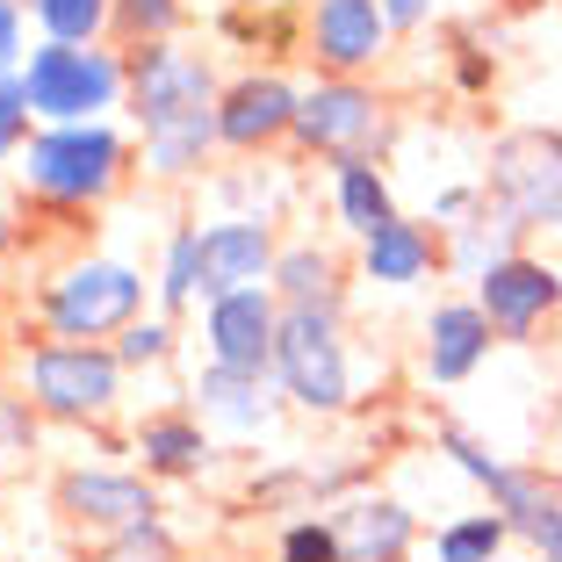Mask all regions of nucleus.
Returning a JSON list of instances; mask_svg holds the SVG:
<instances>
[{
  "label": "nucleus",
  "mask_w": 562,
  "mask_h": 562,
  "mask_svg": "<svg viewBox=\"0 0 562 562\" xmlns=\"http://www.w3.org/2000/svg\"><path fill=\"white\" fill-rule=\"evenodd\" d=\"M30 145V94H22V72H0V159H15Z\"/></svg>",
  "instance_id": "obj_30"
},
{
  "label": "nucleus",
  "mask_w": 562,
  "mask_h": 562,
  "mask_svg": "<svg viewBox=\"0 0 562 562\" xmlns=\"http://www.w3.org/2000/svg\"><path fill=\"white\" fill-rule=\"evenodd\" d=\"M331 202H339V224L353 238H375L382 224H397V202H390V181H382L375 159H339L331 166Z\"/></svg>",
  "instance_id": "obj_20"
},
{
  "label": "nucleus",
  "mask_w": 562,
  "mask_h": 562,
  "mask_svg": "<svg viewBox=\"0 0 562 562\" xmlns=\"http://www.w3.org/2000/svg\"><path fill=\"white\" fill-rule=\"evenodd\" d=\"M432 267H440V238L426 224H412V216L382 224L375 238H361V274L382 281V289H418Z\"/></svg>",
  "instance_id": "obj_17"
},
{
  "label": "nucleus",
  "mask_w": 562,
  "mask_h": 562,
  "mask_svg": "<svg viewBox=\"0 0 562 562\" xmlns=\"http://www.w3.org/2000/svg\"><path fill=\"white\" fill-rule=\"evenodd\" d=\"M202 296V224L195 232H173V246H166V267H159V311H188V303Z\"/></svg>",
  "instance_id": "obj_25"
},
{
  "label": "nucleus",
  "mask_w": 562,
  "mask_h": 562,
  "mask_svg": "<svg viewBox=\"0 0 562 562\" xmlns=\"http://www.w3.org/2000/svg\"><path fill=\"white\" fill-rule=\"evenodd\" d=\"M15 166L44 202L94 210V202L116 195L123 166H131V145H123L109 123H44V131H30V145L15 151Z\"/></svg>",
  "instance_id": "obj_1"
},
{
  "label": "nucleus",
  "mask_w": 562,
  "mask_h": 562,
  "mask_svg": "<svg viewBox=\"0 0 562 562\" xmlns=\"http://www.w3.org/2000/svg\"><path fill=\"white\" fill-rule=\"evenodd\" d=\"M296 87L281 72H238L224 94H216V145L224 151H267V145H289L296 131Z\"/></svg>",
  "instance_id": "obj_12"
},
{
  "label": "nucleus",
  "mask_w": 562,
  "mask_h": 562,
  "mask_svg": "<svg viewBox=\"0 0 562 562\" xmlns=\"http://www.w3.org/2000/svg\"><path fill=\"white\" fill-rule=\"evenodd\" d=\"M8 238H15V232H8V216H0V246H8Z\"/></svg>",
  "instance_id": "obj_37"
},
{
  "label": "nucleus",
  "mask_w": 562,
  "mask_h": 562,
  "mask_svg": "<svg viewBox=\"0 0 562 562\" xmlns=\"http://www.w3.org/2000/svg\"><path fill=\"white\" fill-rule=\"evenodd\" d=\"M145 317V274L131 260H80L44 289L50 339H109Z\"/></svg>",
  "instance_id": "obj_6"
},
{
  "label": "nucleus",
  "mask_w": 562,
  "mask_h": 562,
  "mask_svg": "<svg viewBox=\"0 0 562 562\" xmlns=\"http://www.w3.org/2000/svg\"><path fill=\"white\" fill-rule=\"evenodd\" d=\"M109 30L123 36V50L131 44H166V36L181 30V0H116Z\"/></svg>",
  "instance_id": "obj_26"
},
{
  "label": "nucleus",
  "mask_w": 562,
  "mask_h": 562,
  "mask_svg": "<svg viewBox=\"0 0 562 562\" xmlns=\"http://www.w3.org/2000/svg\"><path fill=\"white\" fill-rule=\"evenodd\" d=\"M267 289L281 303H303V311H347V281H339V260L325 246H281Z\"/></svg>",
  "instance_id": "obj_19"
},
{
  "label": "nucleus",
  "mask_w": 562,
  "mask_h": 562,
  "mask_svg": "<svg viewBox=\"0 0 562 562\" xmlns=\"http://www.w3.org/2000/svg\"><path fill=\"white\" fill-rule=\"evenodd\" d=\"M331 527H339V548H347V562H404L418 541V519L404 513L397 497H353V505H339V513H325Z\"/></svg>",
  "instance_id": "obj_16"
},
{
  "label": "nucleus",
  "mask_w": 562,
  "mask_h": 562,
  "mask_svg": "<svg viewBox=\"0 0 562 562\" xmlns=\"http://www.w3.org/2000/svg\"><path fill=\"white\" fill-rule=\"evenodd\" d=\"M274 382H281V397H289V404H303V412H317V418L347 412L353 368H347V339H339V311H303V303H281V325H274Z\"/></svg>",
  "instance_id": "obj_3"
},
{
  "label": "nucleus",
  "mask_w": 562,
  "mask_h": 562,
  "mask_svg": "<svg viewBox=\"0 0 562 562\" xmlns=\"http://www.w3.org/2000/svg\"><path fill=\"white\" fill-rule=\"evenodd\" d=\"M476 303L497 339H533V325L562 311V274L548 260H533V252H513V260L476 274Z\"/></svg>",
  "instance_id": "obj_11"
},
{
  "label": "nucleus",
  "mask_w": 562,
  "mask_h": 562,
  "mask_svg": "<svg viewBox=\"0 0 562 562\" xmlns=\"http://www.w3.org/2000/svg\"><path fill=\"white\" fill-rule=\"evenodd\" d=\"M555 232H562V224H555Z\"/></svg>",
  "instance_id": "obj_39"
},
{
  "label": "nucleus",
  "mask_w": 562,
  "mask_h": 562,
  "mask_svg": "<svg viewBox=\"0 0 562 562\" xmlns=\"http://www.w3.org/2000/svg\"><path fill=\"white\" fill-rule=\"evenodd\" d=\"M513 548V519L497 513H462V519H447L440 533H432V562H497Z\"/></svg>",
  "instance_id": "obj_22"
},
{
  "label": "nucleus",
  "mask_w": 562,
  "mask_h": 562,
  "mask_svg": "<svg viewBox=\"0 0 562 562\" xmlns=\"http://www.w3.org/2000/svg\"><path fill=\"white\" fill-rule=\"evenodd\" d=\"M137 454H145V476H202L216 447L195 412H151L137 426Z\"/></svg>",
  "instance_id": "obj_18"
},
{
  "label": "nucleus",
  "mask_w": 562,
  "mask_h": 562,
  "mask_svg": "<svg viewBox=\"0 0 562 562\" xmlns=\"http://www.w3.org/2000/svg\"><path fill=\"white\" fill-rule=\"evenodd\" d=\"M15 58H22V8L0 0V72H15Z\"/></svg>",
  "instance_id": "obj_33"
},
{
  "label": "nucleus",
  "mask_w": 562,
  "mask_h": 562,
  "mask_svg": "<svg viewBox=\"0 0 562 562\" xmlns=\"http://www.w3.org/2000/svg\"><path fill=\"white\" fill-rule=\"evenodd\" d=\"M289 145L303 159H368V145H382V101L368 80H347V72H325L317 87H303L296 101V131Z\"/></svg>",
  "instance_id": "obj_7"
},
{
  "label": "nucleus",
  "mask_w": 562,
  "mask_h": 562,
  "mask_svg": "<svg viewBox=\"0 0 562 562\" xmlns=\"http://www.w3.org/2000/svg\"><path fill=\"white\" fill-rule=\"evenodd\" d=\"M491 317H483L476 296L462 303H440V311L426 317V382H440V390H454V382H469L483 368V353H491Z\"/></svg>",
  "instance_id": "obj_15"
},
{
  "label": "nucleus",
  "mask_w": 562,
  "mask_h": 562,
  "mask_svg": "<svg viewBox=\"0 0 562 562\" xmlns=\"http://www.w3.org/2000/svg\"><path fill=\"white\" fill-rule=\"evenodd\" d=\"M58 513L87 533H131L159 519V491H151V476H131V469H66Z\"/></svg>",
  "instance_id": "obj_10"
},
{
  "label": "nucleus",
  "mask_w": 562,
  "mask_h": 562,
  "mask_svg": "<svg viewBox=\"0 0 562 562\" xmlns=\"http://www.w3.org/2000/svg\"><path fill=\"white\" fill-rule=\"evenodd\" d=\"M491 202L527 232L562 224V131H505L491 145Z\"/></svg>",
  "instance_id": "obj_8"
},
{
  "label": "nucleus",
  "mask_w": 562,
  "mask_h": 562,
  "mask_svg": "<svg viewBox=\"0 0 562 562\" xmlns=\"http://www.w3.org/2000/svg\"><path fill=\"white\" fill-rule=\"evenodd\" d=\"M116 353L123 368H159L173 353V317H137L131 331H116Z\"/></svg>",
  "instance_id": "obj_29"
},
{
  "label": "nucleus",
  "mask_w": 562,
  "mask_h": 562,
  "mask_svg": "<svg viewBox=\"0 0 562 562\" xmlns=\"http://www.w3.org/2000/svg\"><path fill=\"white\" fill-rule=\"evenodd\" d=\"M131 72H123L116 50L94 44H36L22 58V94H30L36 123H101V109H116Z\"/></svg>",
  "instance_id": "obj_2"
},
{
  "label": "nucleus",
  "mask_w": 562,
  "mask_h": 562,
  "mask_svg": "<svg viewBox=\"0 0 562 562\" xmlns=\"http://www.w3.org/2000/svg\"><path fill=\"white\" fill-rule=\"evenodd\" d=\"M22 382H30V404L44 418H72V426H87V418L116 412L123 353L101 347V339H44V347H30Z\"/></svg>",
  "instance_id": "obj_4"
},
{
  "label": "nucleus",
  "mask_w": 562,
  "mask_h": 562,
  "mask_svg": "<svg viewBox=\"0 0 562 562\" xmlns=\"http://www.w3.org/2000/svg\"><path fill=\"white\" fill-rule=\"evenodd\" d=\"M497 562H541V555H497Z\"/></svg>",
  "instance_id": "obj_36"
},
{
  "label": "nucleus",
  "mask_w": 562,
  "mask_h": 562,
  "mask_svg": "<svg viewBox=\"0 0 562 562\" xmlns=\"http://www.w3.org/2000/svg\"><path fill=\"white\" fill-rule=\"evenodd\" d=\"M94 562H181V548H173V533L151 519V527H131V533H109V548H101Z\"/></svg>",
  "instance_id": "obj_28"
},
{
  "label": "nucleus",
  "mask_w": 562,
  "mask_h": 562,
  "mask_svg": "<svg viewBox=\"0 0 562 562\" xmlns=\"http://www.w3.org/2000/svg\"><path fill=\"white\" fill-rule=\"evenodd\" d=\"M195 562H224V555H195Z\"/></svg>",
  "instance_id": "obj_38"
},
{
  "label": "nucleus",
  "mask_w": 562,
  "mask_h": 562,
  "mask_svg": "<svg viewBox=\"0 0 562 562\" xmlns=\"http://www.w3.org/2000/svg\"><path fill=\"white\" fill-rule=\"evenodd\" d=\"M274 325H281V296L274 289H232L216 296L202 331H210V361L238 368V375H274Z\"/></svg>",
  "instance_id": "obj_13"
},
{
  "label": "nucleus",
  "mask_w": 562,
  "mask_h": 562,
  "mask_svg": "<svg viewBox=\"0 0 562 562\" xmlns=\"http://www.w3.org/2000/svg\"><path fill=\"white\" fill-rule=\"evenodd\" d=\"M123 72H131V87H123V109L137 116V131H173V123H202L216 116V72L210 58H195V50H181L173 36L166 44H131L123 50Z\"/></svg>",
  "instance_id": "obj_5"
},
{
  "label": "nucleus",
  "mask_w": 562,
  "mask_h": 562,
  "mask_svg": "<svg viewBox=\"0 0 562 562\" xmlns=\"http://www.w3.org/2000/svg\"><path fill=\"white\" fill-rule=\"evenodd\" d=\"M382 15H390V30H418L432 15V0H382Z\"/></svg>",
  "instance_id": "obj_34"
},
{
  "label": "nucleus",
  "mask_w": 562,
  "mask_h": 562,
  "mask_svg": "<svg viewBox=\"0 0 562 562\" xmlns=\"http://www.w3.org/2000/svg\"><path fill=\"white\" fill-rule=\"evenodd\" d=\"M36 404L30 397H0V454H30L36 447Z\"/></svg>",
  "instance_id": "obj_31"
},
{
  "label": "nucleus",
  "mask_w": 562,
  "mask_h": 562,
  "mask_svg": "<svg viewBox=\"0 0 562 562\" xmlns=\"http://www.w3.org/2000/svg\"><path fill=\"white\" fill-rule=\"evenodd\" d=\"M238 8H252V15H281V8H296V0H238Z\"/></svg>",
  "instance_id": "obj_35"
},
{
  "label": "nucleus",
  "mask_w": 562,
  "mask_h": 562,
  "mask_svg": "<svg viewBox=\"0 0 562 562\" xmlns=\"http://www.w3.org/2000/svg\"><path fill=\"white\" fill-rule=\"evenodd\" d=\"M274 555L281 562H347V548H339V527H331V519H296V527H281Z\"/></svg>",
  "instance_id": "obj_27"
},
{
  "label": "nucleus",
  "mask_w": 562,
  "mask_h": 562,
  "mask_svg": "<svg viewBox=\"0 0 562 562\" xmlns=\"http://www.w3.org/2000/svg\"><path fill=\"white\" fill-rule=\"evenodd\" d=\"M390 15H382V0H311V22H303V44L325 72H361L382 66V50H390Z\"/></svg>",
  "instance_id": "obj_9"
},
{
  "label": "nucleus",
  "mask_w": 562,
  "mask_h": 562,
  "mask_svg": "<svg viewBox=\"0 0 562 562\" xmlns=\"http://www.w3.org/2000/svg\"><path fill=\"white\" fill-rule=\"evenodd\" d=\"M527 541H533V555H541V562H562V491H555V505L527 527Z\"/></svg>",
  "instance_id": "obj_32"
},
{
  "label": "nucleus",
  "mask_w": 562,
  "mask_h": 562,
  "mask_svg": "<svg viewBox=\"0 0 562 562\" xmlns=\"http://www.w3.org/2000/svg\"><path fill=\"white\" fill-rule=\"evenodd\" d=\"M195 404H202V426H232V432H260L267 426V375H238V368H202L195 375Z\"/></svg>",
  "instance_id": "obj_21"
},
{
  "label": "nucleus",
  "mask_w": 562,
  "mask_h": 562,
  "mask_svg": "<svg viewBox=\"0 0 562 562\" xmlns=\"http://www.w3.org/2000/svg\"><path fill=\"white\" fill-rule=\"evenodd\" d=\"M30 15L50 44H94L116 15V0H30Z\"/></svg>",
  "instance_id": "obj_24"
},
{
  "label": "nucleus",
  "mask_w": 562,
  "mask_h": 562,
  "mask_svg": "<svg viewBox=\"0 0 562 562\" xmlns=\"http://www.w3.org/2000/svg\"><path fill=\"white\" fill-rule=\"evenodd\" d=\"M210 151H216V116L173 123V131H151V137H145V173H159V181H181V173H195Z\"/></svg>",
  "instance_id": "obj_23"
},
{
  "label": "nucleus",
  "mask_w": 562,
  "mask_h": 562,
  "mask_svg": "<svg viewBox=\"0 0 562 562\" xmlns=\"http://www.w3.org/2000/svg\"><path fill=\"white\" fill-rule=\"evenodd\" d=\"M274 224H260V216H224V224H210L202 232V296H232V289H260V281H274Z\"/></svg>",
  "instance_id": "obj_14"
}]
</instances>
